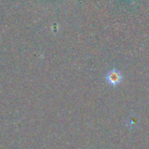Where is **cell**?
<instances>
[{"label":"cell","mask_w":149,"mask_h":149,"mask_svg":"<svg viewBox=\"0 0 149 149\" xmlns=\"http://www.w3.org/2000/svg\"><path fill=\"white\" fill-rule=\"evenodd\" d=\"M106 79L108 81L109 84H117L120 82L121 80V76L118 72H117L116 70H111L108 73Z\"/></svg>","instance_id":"cell-1"}]
</instances>
